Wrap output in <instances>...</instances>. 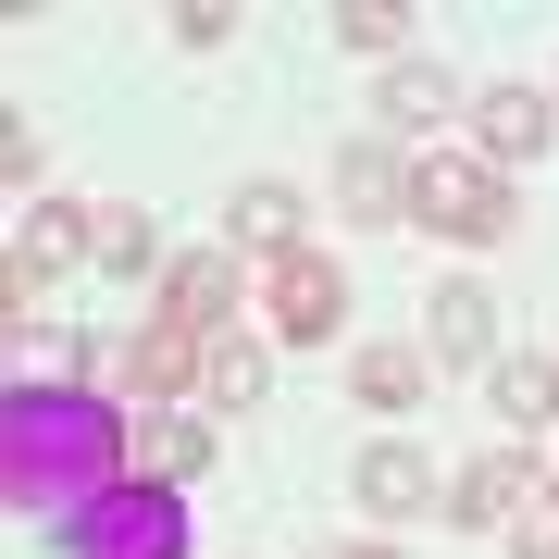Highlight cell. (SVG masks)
<instances>
[{"label":"cell","mask_w":559,"mask_h":559,"mask_svg":"<svg viewBox=\"0 0 559 559\" xmlns=\"http://www.w3.org/2000/svg\"><path fill=\"white\" fill-rule=\"evenodd\" d=\"M175 50H237V13H224V0H187V13H175Z\"/></svg>","instance_id":"cell-23"},{"label":"cell","mask_w":559,"mask_h":559,"mask_svg":"<svg viewBox=\"0 0 559 559\" xmlns=\"http://www.w3.org/2000/svg\"><path fill=\"white\" fill-rule=\"evenodd\" d=\"M150 311H175V323H200V336H224V323H249V261H237V249H187L175 274H162Z\"/></svg>","instance_id":"cell-10"},{"label":"cell","mask_w":559,"mask_h":559,"mask_svg":"<svg viewBox=\"0 0 559 559\" xmlns=\"http://www.w3.org/2000/svg\"><path fill=\"white\" fill-rule=\"evenodd\" d=\"M423 385H436V348L373 336V348L348 360V399H360V411H385V423H411V411H423Z\"/></svg>","instance_id":"cell-15"},{"label":"cell","mask_w":559,"mask_h":559,"mask_svg":"<svg viewBox=\"0 0 559 559\" xmlns=\"http://www.w3.org/2000/svg\"><path fill=\"white\" fill-rule=\"evenodd\" d=\"M200 323H175V311H150L138 323V336H124V360H112V373H124V399H150V411H175V399H200Z\"/></svg>","instance_id":"cell-8"},{"label":"cell","mask_w":559,"mask_h":559,"mask_svg":"<svg viewBox=\"0 0 559 559\" xmlns=\"http://www.w3.org/2000/svg\"><path fill=\"white\" fill-rule=\"evenodd\" d=\"M100 249V212H75V200H38L25 212V237H13V311H38L62 274H75V261Z\"/></svg>","instance_id":"cell-6"},{"label":"cell","mask_w":559,"mask_h":559,"mask_svg":"<svg viewBox=\"0 0 559 559\" xmlns=\"http://www.w3.org/2000/svg\"><path fill=\"white\" fill-rule=\"evenodd\" d=\"M473 150L498 162V175L510 162H547L559 150V100L547 87H473Z\"/></svg>","instance_id":"cell-11"},{"label":"cell","mask_w":559,"mask_h":559,"mask_svg":"<svg viewBox=\"0 0 559 559\" xmlns=\"http://www.w3.org/2000/svg\"><path fill=\"white\" fill-rule=\"evenodd\" d=\"M0 175H13V187H38V175H50V124H38V112L0 124Z\"/></svg>","instance_id":"cell-22"},{"label":"cell","mask_w":559,"mask_h":559,"mask_svg":"<svg viewBox=\"0 0 559 559\" xmlns=\"http://www.w3.org/2000/svg\"><path fill=\"white\" fill-rule=\"evenodd\" d=\"M423 510H448L436 448H423V436H373V448H360V522H423Z\"/></svg>","instance_id":"cell-7"},{"label":"cell","mask_w":559,"mask_h":559,"mask_svg":"<svg viewBox=\"0 0 559 559\" xmlns=\"http://www.w3.org/2000/svg\"><path fill=\"white\" fill-rule=\"evenodd\" d=\"M535 510H559V460H535V448H498V460H460L448 473V522L460 535H522Z\"/></svg>","instance_id":"cell-4"},{"label":"cell","mask_w":559,"mask_h":559,"mask_svg":"<svg viewBox=\"0 0 559 559\" xmlns=\"http://www.w3.org/2000/svg\"><path fill=\"white\" fill-rule=\"evenodd\" d=\"M423 348L460 360V373H473V360H498V299H485L473 274H448V286H436V311H423Z\"/></svg>","instance_id":"cell-16"},{"label":"cell","mask_w":559,"mask_h":559,"mask_svg":"<svg viewBox=\"0 0 559 559\" xmlns=\"http://www.w3.org/2000/svg\"><path fill=\"white\" fill-rule=\"evenodd\" d=\"M62 559H187V498L124 473L87 510H62Z\"/></svg>","instance_id":"cell-3"},{"label":"cell","mask_w":559,"mask_h":559,"mask_svg":"<svg viewBox=\"0 0 559 559\" xmlns=\"http://www.w3.org/2000/svg\"><path fill=\"white\" fill-rule=\"evenodd\" d=\"M261 385H274V336L261 323H224L200 348V411H261Z\"/></svg>","instance_id":"cell-14"},{"label":"cell","mask_w":559,"mask_h":559,"mask_svg":"<svg viewBox=\"0 0 559 559\" xmlns=\"http://www.w3.org/2000/svg\"><path fill=\"white\" fill-rule=\"evenodd\" d=\"M485 399H498V423H510V436H547V423H559V360L498 348V360H485Z\"/></svg>","instance_id":"cell-17"},{"label":"cell","mask_w":559,"mask_h":559,"mask_svg":"<svg viewBox=\"0 0 559 559\" xmlns=\"http://www.w3.org/2000/svg\"><path fill=\"white\" fill-rule=\"evenodd\" d=\"M323 38H336L348 62H373V75H385V62H411V13H399V0H348Z\"/></svg>","instance_id":"cell-20"},{"label":"cell","mask_w":559,"mask_h":559,"mask_svg":"<svg viewBox=\"0 0 559 559\" xmlns=\"http://www.w3.org/2000/svg\"><path fill=\"white\" fill-rule=\"evenodd\" d=\"M261 336H274V348H336L348 336V261L286 249L274 274H261Z\"/></svg>","instance_id":"cell-5"},{"label":"cell","mask_w":559,"mask_h":559,"mask_svg":"<svg viewBox=\"0 0 559 559\" xmlns=\"http://www.w3.org/2000/svg\"><path fill=\"white\" fill-rule=\"evenodd\" d=\"M336 212L360 224V237L411 224V150H399V138H348V150H336Z\"/></svg>","instance_id":"cell-9"},{"label":"cell","mask_w":559,"mask_h":559,"mask_svg":"<svg viewBox=\"0 0 559 559\" xmlns=\"http://www.w3.org/2000/svg\"><path fill=\"white\" fill-rule=\"evenodd\" d=\"M411 224L436 249H510L522 237V200H510V175L485 150L448 138V150H411Z\"/></svg>","instance_id":"cell-2"},{"label":"cell","mask_w":559,"mask_h":559,"mask_svg":"<svg viewBox=\"0 0 559 559\" xmlns=\"http://www.w3.org/2000/svg\"><path fill=\"white\" fill-rule=\"evenodd\" d=\"M336 559H399V547H336Z\"/></svg>","instance_id":"cell-24"},{"label":"cell","mask_w":559,"mask_h":559,"mask_svg":"<svg viewBox=\"0 0 559 559\" xmlns=\"http://www.w3.org/2000/svg\"><path fill=\"white\" fill-rule=\"evenodd\" d=\"M373 100H385V124H399V138H423V124H460V75H448V62H385Z\"/></svg>","instance_id":"cell-18"},{"label":"cell","mask_w":559,"mask_h":559,"mask_svg":"<svg viewBox=\"0 0 559 559\" xmlns=\"http://www.w3.org/2000/svg\"><path fill=\"white\" fill-rule=\"evenodd\" d=\"M124 423L87 399V385H13L0 399V498L13 510H87L100 485H124Z\"/></svg>","instance_id":"cell-1"},{"label":"cell","mask_w":559,"mask_h":559,"mask_svg":"<svg viewBox=\"0 0 559 559\" xmlns=\"http://www.w3.org/2000/svg\"><path fill=\"white\" fill-rule=\"evenodd\" d=\"M87 274H162V224L150 212H100V249H87Z\"/></svg>","instance_id":"cell-21"},{"label":"cell","mask_w":559,"mask_h":559,"mask_svg":"<svg viewBox=\"0 0 559 559\" xmlns=\"http://www.w3.org/2000/svg\"><path fill=\"white\" fill-rule=\"evenodd\" d=\"M124 473H138V485H175V498H187V485L212 473V423H200V411H150V423H138V448H124Z\"/></svg>","instance_id":"cell-13"},{"label":"cell","mask_w":559,"mask_h":559,"mask_svg":"<svg viewBox=\"0 0 559 559\" xmlns=\"http://www.w3.org/2000/svg\"><path fill=\"white\" fill-rule=\"evenodd\" d=\"M13 373H25V385H75V373H87V336L50 323V311H13Z\"/></svg>","instance_id":"cell-19"},{"label":"cell","mask_w":559,"mask_h":559,"mask_svg":"<svg viewBox=\"0 0 559 559\" xmlns=\"http://www.w3.org/2000/svg\"><path fill=\"white\" fill-rule=\"evenodd\" d=\"M299 224H311V212H299V187H274V175H261V187H237V200H224V249H237V261H261V274H274L286 249H311Z\"/></svg>","instance_id":"cell-12"}]
</instances>
